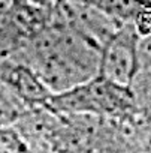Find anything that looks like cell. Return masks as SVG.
I'll return each mask as SVG.
<instances>
[{
	"label": "cell",
	"instance_id": "1",
	"mask_svg": "<svg viewBox=\"0 0 151 153\" xmlns=\"http://www.w3.org/2000/svg\"><path fill=\"white\" fill-rule=\"evenodd\" d=\"M100 48L75 30L51 23L30 38L23 65L38 76L49 95H57L96 78Z\"/></svg>",
	"mask_w": 151,
	"mask_h": 153
},
{
	"label": "cell",
	"instance_id": "2",
	"mask_svg": "<svg viewBox=\"0 0 151 153\" xmlns=\"http://www.w3.org/2000/svg\"><path fill=\"white\" fill-rule=\"evenodd\" d=\"M130 89L112 84L97 75L96 78L63 93L49 95L45 107L58 113H117L130 104Z\"/></svg>",
	"mask_w": 151,
	"mask_h": 153
},
{
	"label": "cell",
	"instance_id": "3",
	"mask_svg": "<svg viewBox=\"0 0 151 153\" xmlns=\"http://www.w3.org/2000/svg\"><path fill=\"white\" fill-rule=\"evenodd\" d=\"M139 41L135 26L123 24L100 48V78L130 89L139 69Z\"/></svg>",
	"mask_w": 151,
	"mask_h": 153
},
{
	"label": "cell",
	"instance_id": "4",
	"mask_svg": "<svg viewBox=\"0 0 151 153\" xmlns=\"http://www.w3.org/2000/svg\"><path fill=\"white\" fill-rule=\"evenodd\" d=\"M55 17L54 24L66 26L100 47L123 26L99 6L85 0H60Z\"/></svg>",
	"mask_w": 151,
	"mask_h": 153
},
{
	"label": "cell",
	"instance_id": "5",
	"mask_svg": "<svg viewBox=\"0 0 151 153\" xmlns=\"http://www.w3.org/2000/svg\"><path fill=\"white\" fill-rule=\"evenodd\" d=\"M6 86H9L20 98L33 102H45L49 92L42 86L38 76L24 65H11L3 71Z\"/></svg>",
	"mask_w": 151,
	"mask_h": 153
}]
</instances>
